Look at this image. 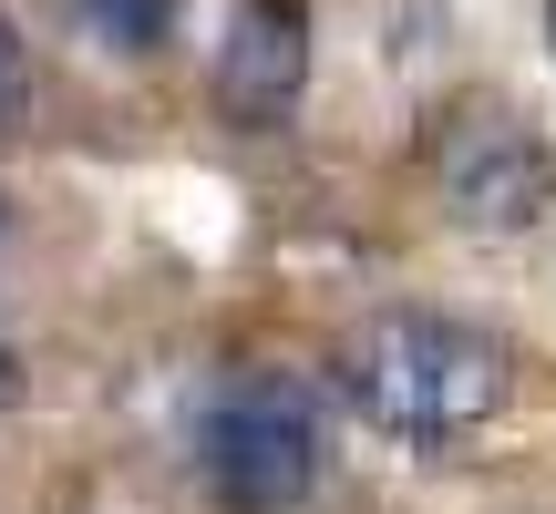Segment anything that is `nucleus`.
<instances>
[{
  "instance_id": "f03ea898",
  "label": "nucleus",
  "mask_w": 556,
  "mask_h": 514,
  "mask_svg": "<svg viewBox=\"0 0 556 514\" xmlns=\"http://www.w3.org/2000/svg\"><path fill=\"white\" fill-rule=\"evenodd\" d=\"M197 453H206V484H217L227 514H289L319 484V401L278 371H248L217 391Z\"/></svg>"
},
{
  "instance_id": "0eeeda50",
  "label": "nucleus",
  "mask_w": 556,
  "mask_h": 514,
  "mask_svg": "<svg viewBox=\"0 0 556 514\" xmlns=\"http://www.w3.org/2000/svg\"><path fill=\"white\" fill-rule=\"evenodd\" d=\"M11 391H21V371H11V350H0V401H11Z\"/></svg>"
},
{
  "instance_id": "423d86ee",
  "label": "nucleus",
  "mask_w": 556,
  "mask_h": 514,
  "mask_svg": "<svg viewBox=\"0 0 556 514\" xmlns=\"http://www.w3.org/2000/svg\"><path fill=\"white\" fill-rule=\"evenodd\" d=\"M21 114H31V41L0 21V134H21Z\"/></svg>"
},
{
  "instance_id": "39448f33",
  "label": "nucleus",
  "mask_w": 556,
  "mask_h": 514,
  "mask_svg": "<svg viewBox=\"0 0 556 514\" xmlns=\"http://www.w3.org/2000/svg\"><path fill=\"white\" fill-rule=\"evenodd\" d=\"M73 11H83V31H93L103 52H124V62L165 52V31H176V0H73Z\"/></svg>"
},
{
  "instance_id": "6e6552de",
  "label": "nucleus",
  "mask_w": 556,
  "mask_h": 514,
  "mask_svg": "<svg viewBox=\"0 0 556 514\" xmlns=\"http://www.w3.org/2000/svg\"><path fill=\"white\" fill-rule=\"evenodd\" d=\"M0 227H11V206H0Z\"/></svg>"
},
{
  "instance_id": "f257e3e1",
  "label": "nucleus",
  "mask_w": 556,
  "mask_h": 514,
  "mask_svg": "<svg viewBox=\"0 0 556 514\" xmlns=\"http://www.w3.org/2000/svg\"><path fill=\"white\" fill-rule=\"evenodd\" d=\"M340 391L361 401L371 433L413 442V453H454L505 412V339L443 309H381L340 350Z\"/></svg>"
},
{
  "instance_id": "7ed1b4c3",
  "label": "nucleus",
  "mask_w": 556,
  "mask_h": 514,
  "mask_svg": "<svg viewBox=\"0 0 556 514\" xmlns=\"http://www.w3.org/2000/svg\"><path fill=\"white\" fill-rule=\"evenodd\" d=\"M433 185H443V206H454V227H475V237H526L556 206V144L526 114H505V103H475V114L443 124Z\"/></svg>"
},
{
  "instance_id": "20e7f679",
  "label": "nucleus",
  "mask_w": 556,
  "mask_h": 514,
  "mask_svg": "<svg viewBox=\"0 0 556 514\" xmlns=\"http://www.w3.org/2000/svg\"><path fill=\"white\" fill-rule=\"evenodd\" d=\"M309 82V11L299 0H238L227 21V52H217V103L238 124H278Z\"/></svg>"
},
{
  "instance_id": "1a4fd4ad",
  "label": "nucleus",
  "mask_w": 556,
  "mask_h": 514,
  "mask_svg": "<svg viewBox=\"0 0 556 514\" xmlns=\"http://www.w3.org/2000/svg\"><path fill=\"white\" fill-rule=\"evenodd\" d=\"M546 31H556V11H546Z\"/></svg>"
}]
</instances>
